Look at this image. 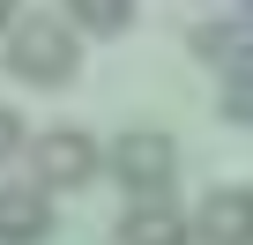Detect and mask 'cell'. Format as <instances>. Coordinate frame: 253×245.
<instances>
[{"instance_id": "1", "label": "cell", "mask_w": 253, "mask_h": 245, "mask_svg": "<svg viewBox=\"0 0 253 245\" xmlns=\"http://www.w3.org/2000/svg\"><path fill=\"white\" fill-rule=\"evenodd\" d=\"M8 74L30 82V89H67L82 74V37L60 15H23L8 30Z\"/></svg>"}, {"instance_id": "2", "label": "cell", "mask_w": 253, "mask_h": 245, "mask_svg": "<svg viewBox=\"0 0 253 245\" xmlns=\"http://www.w3.org/2000/svg\"><path fill=\"white\" fill-rule=\"evenodd\" d=\"M112 178L134 193V208L171 201V178H179V149H171V134H157V127H126V134L112 141Z\"/></svg>"}, {"instance_id": "3", "label": "cell", "mask_w": 253, "mask_h": 245, "mask_svg": "<svg viewBox=\"0 0 253 245\" xmlns=\"http://www.w3.org/2000/svg\"><path fill=\"white\" fill-rule=\"evenodd\" d=\"M30 164H38V186L45 193H75V186H89L104 171V149H97L89 127H52V134L30 141Z\"/></svg>"}, {"instance_id": "4", "label": "cell", "mask_w": 253, "mask_h": 245, "mask_svg": "<svg viewBox=\"0 0 253 245\" xmlns=\"http://www.w3.org/2000/svg\"><path fill=\"white\" fill-rule=\"evenodd\" d=\"M186 52L209 60L223 82H253V23L231 15V23H194L186 30Z\"/></svg>"}, {"instance_id": "5", "label": "cell", "mask_w": 253, "mask_h": 245, "mask_svg": "<svg viewBox=\"0 0 253 245\" xmlns=\"http://www.w3.org/2000/svg\"><path fill=\"white\" fill-rule=\"evenodd\" d=\"M186 238H201V245H253V186H216L201 201V215L186 223Z\"/></svg>"}, {"instance_id": "6", "label": "cell", "mask_w": 253, "mask_h": 245, "mask_svg": "<svg viewBox=\"0 0 253 245\" xmlns=\"http://www.w3.org/2000/svg\"><path fill=\"white\" fill-rule=\"evenodd\" d=\"M45 238H52V193L0 186V245H45Z\"/></svg>"}, {"instance_id": "7", "label": "cell", "mask_w": 253, "mask_h": 245, "mask_svg": "<svg viewBox=\"0 0 253 245\" xmlns=\"http://www.w3.org/2000/svg\"><path fill=\"white\" fill-rule=\"evenodd\" d=\"M112 245H186V215H179L171 201H157V208H126L119 230H112Z\"/></svg>"}, {"instance_id": "8", "label": "cell", "mask_w": 253, "mask_h": 245, "mask_svg": "<svg viewBox=\"0 0 253 245\" xmlns=\"http://www.w3.org/2000/svg\"><path fill=\"white\" fill-rule=\"evenodd\" d=\"M75 37H126L134 30V0H75Z\"/></svg>"}, {"instance_id": "9", "label": "cell", "mask_w": 253, "mask_h": 245, "mask_svg": "<svg viewBox=\"0 0 253 245\" xmlns=\"http://www.w3.org/2000/svg\"><path fill=\"white\" fill-rule=\"evenodd\" d=\"M223 119H231V127L253 119V82H223Z\"/></svg>"}, {"instance_id": "10", "label": "cell", "mask_w": 253, "mask_h": 245, "mask_svg": "<svg viewBox=\"0 0 253 245\" xmlns=\"http://www.w3.org/2000/svg\"><path fill=\"white\" fill-rule=\"evenodd\" d=\"M15 149H23V119H15V111H8V104H0V164H8V156H15Z\"/></svg>"}, {"instance_id": "11", "label": "cell", "mask_w": 253, "mask_h": 245, "mask_svg": "<svg viewBox=\"0 0 253 245\" xmlns=\"http://www.w3.org/2000/svg\"><path fill=\"white\" fill-rule=\"evenodd\" d=\"M0 30H15V8H8V0H0Z\"/></svg>"}]
</instances>
